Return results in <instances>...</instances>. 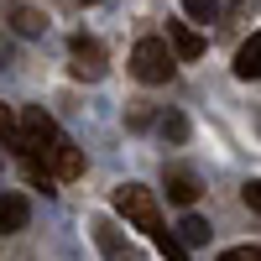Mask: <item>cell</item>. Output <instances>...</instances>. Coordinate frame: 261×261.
Instances as JSON below:
<instances>
[{
	"label": "cell",
	"mask_w": 261,
	"mask_h": 261,
	"mask_svg": "<svg viewBox=\"0 0 261 261\" xmlns=\"http://www.w3.org/2000/svg\"><path fill=\"white\" fill-rule=\"evenodd\" d=\"M16 125H21L16 151H21V157H32V162H47V157H53V146L63 141V136H58V125H53V115L42 110V105L21 110V115H16Z\"/></svg>",
	"instance_id": "1"
},
{
	"label": "cell",
	"mask_w": 261,
	"mask_h": 261,
	"mask_svg": "<svg viewBox=\"0 0 261 261\" xmlns=\"http://www.w3.org/2000/svg\"><path fill=\"white\" fill-rule=\"evenodd\" d=\"M115 209H120L125 220L136 225V230H146L151 241H157V235L167 230V225H162V209H157V199H151V188H136V183H120V188H115Z\"/></svg>",
	"instance_id": "2"
},
{
	"label": "cell",
	"mask_w": 261,
	"mask_h": 261,
	"mask_svg": "<svg viewBox=\"0 0 261 261\" xmlns=\"http://www.w3.org/2000/svg\"><path fill=\"white\" fill-rule=\"evenodd\" d=\"M130 73L141 84H167L172 79V53L162 37H141L136 47H130Z\"/></svg>",
	"instance_id": "3"
},
{
	"label": "cell",
	"mask_w": 261,
	"mask_h": 261,
	"mask_svg": "<svg viewBox=\"0 0 261 261\" xmlns=\"http://www.w3.org/2000/svg\"><path fill=\"white\" fill-rule=\"evenodd\" d=\"M68 58H73V63H68L73 79H89V84L105 79V42H99V37H84V32H79V37L68 42Z\"/></svg>",
	"instance_id": "4"
},
{
	"label": "cell",
	"mask_w": 261,
	"mask_h": 261,
	"mask_svg": "<svg viewBox=\"0 0 261 261\" xmlns=\"http://www.w3.org/2000/svg\"><path fill=\"white\" fill-rule=\"evenodd\" d=\"M89 230H94V241H99V251H105V261H141V251L130 246V241H125V235H120V230H115L110 220H94Z\"/></svg>",
	"instance_id": "5"
},
{
	"label": "cell",
	"mask_w": 261,
	"mask_h": 261,
	"mask_svg": "<svg viewBox=\"0 0 261 261\" xmlns=\"http://www.w3.org/2000/svg\"><path fill=\"white\" fill-rule=\"evenodd\" d=\"M162 188H167V199H172V204H183V209L204 193V188H199V172H193V167H167Z\"/></svg>",
	"instance_id": "6"
},
{
	"label": "cell",
	"mask_w": 261,
	"mask_h": 261,
	"mask_svg": "<svg viewBox=\"0 0 261 261\" xmlns=\"http://www.w3.org/2000/svg\"><path fill=\"white\" fill-rule=\"evenodd\" d=\"M167 42H172V53H178L183 63H199L204 58V37L188 27V21H167Z\"/></svg>",
	"instance_id": "7"
},
{
	"label": "cell",
	"mask_w": 261,
	"mask_h": 261,
	"mask_svg": "<svg viewBox=\"0 0 261 261\" xmlns=\"http://www.w3.org/2000/svg\"><path fill=\"white\" fill-rule=\"evenodd\" d=\"M32 220V204H27V193H0V235H16V230H27Z\"/></svg>",
	"instance_id": "8"
},
{
	"label": "cell",
	"mask_w": 261,
	"mask_h": 261,
	"mask_svg": "<svg viewBox=\"0 0 261 261\" xmlns=\"http://www.w3.org/2000/svg\"><path fill=\"white\" fill-rule=\"evenodd\" d=\"M53 178H84V151L73 141H58L53 146Z\"/></svg>",
	"instance_id": "9"
},
{
	"label": "cell",
	"mask_w": 261,
	"mask_h": 261,
	"mask_svg": "<svg viewBox=\"0 0 261 261\" xmlns=\"http://www.w3.org/2000/svg\"><path fill=\"white\" fill-rule=\"evenodd\" d=\"M261 73V37L251 32L241 47H235V79H256Z\"/></svg>",
	"instance_id": "10"
},
{
	"label": "cell",
	"mask_w": 261,
	"mask_h": 261,
	"mask_svg": "<svg viewBox=\"0 0 261 261\" xmlns=\"http://www.w3.org/2000/svg\"><path fill=\"white\" fill-rule=\"evenodd\" d=\"M172 241H178L183 251H193V246H204V241H209V225L199 220V214H183V225H178V235H172Z\"/></svg>",
	"instance_id": "11"
},
{
	"label": "cell",
	"mask_w": 261,
	"mask_h": 261,
	"mask_svg": "<svg viewBox=\"0 0 261 261\" xmlns=\"http://www.w3.org/2000/svg\"><path fill=\"white\" fill-rule=\"evenodd\" d=\"M11 21H16V32H21V37H37L42 27H47V21H42L32 6H16V16H11Z\"/></svg>",
	"instance_id": "12"
},
{
	"label": "cell",
	"mask_w": 261,
	"mask_h": 261,
	"mask_svg": "<svg viewBox=\"0 0 261 261\" xmlns=\"http://www.w3.org/2000/svg\"><path fill=\"white\" fill-rule=\"evenodd\" d=\"M157 130H162V141H183V136H188V120H183V115H178V110H167V115H162V125H157Z\"/></svg>",
	"instance_id": "13"
},
{
	"label": "cell",
	"mask_w": 261,
	"mask_h": 261,
	"mask_svg": "<svg viewBox=\"0 0 261 261\" xmlns=\"http://www.w3.org/2000/svg\"><path fill=\"white\" fill-rule=\"evenodd\" d=\"M0 141H6L11 151H16V141H21V125H16V110H6V105H0Z\"/></svg>",
	"instance_id": "14"
},
{
	"label": "cell",
	"mask_w": 261,
	"mask_h": 261,
	"mask_svg": "<svg viewBox=\"0 0 261 261\" xmlns=\"http://www.w3.org/2000/svg\"><path fill=\"white\" fill-rule=\"evenodd\" d=\"M183 11L193 21H214V16H220V0H183Z\"/></svg>",
	"instance_id": "15"
},
{
	"label": "cell",
	"mask_w": 261,
	"mask_h": 261,
	"mask_svg": "<svg viewBox=\"0 0 261 261\" xmlns=\"http://www.w3.org/2000/svg\"><path fill=\"white\" fill-rule=\"evenodd\" d=\"M157 251H162L167 261H188V251H183L178 241H172V230H162V235H157Z\"/></svg>",
	"instance_id": "16"
},
{
	"label": "cell",
	"mask_w": 261,
	"mask_h": 261,
	"mask_svg": "<svg viewBox=\"0 0 261 261\" xmlns=\"http://www.w3.org/2000/svg\"><path fill=\"white\" fill-rule=\"evenodd\" d=\"M241 199H246V209H251V214H256V209H261V183H256V178H251V183H246V188H241Z\"/></svg>",
	"instance_id": "17"
},
{
	"label": "cell",
	"mask_w": 261,
	"mask_h": 261,
	"mask_svg": "<svg viewBox=\"0 0 261 261\" xmlns=\"http://www.w3.org/2000/svg\"><path fill=\"white\" fill-rule=\"evenodd\" d=\"M220 261H261V251H256V246H235V251H225Z\"/></svg>",
	"instance_id": "18"
},
{
	"label": "cell",
	"mask_w": 261,
	"mask_h": 261,
	"mask_svg": "<svg viewBox=\"0 0 261 261\" xmlns=\"http://www.w3.org/2000/svg\"><path fill=\"white\" fill-rule=\"evenodd\" d=\"M0 68H6V42H0Z\"/></svg>",
	"instance_id": "19"
},
{
	"label": "cell",
	"mask_w": 261,
	"mask_h": 261,
	"mask_svg": "<svg viewBox=\"0 0 261 261\" xmlns=\"http://www.w3.org/2000/svg\"><path fill=\"white\" fill-rule=\"evenodd\" d=\"M84 6H94V0H84Z\"/></svg>",
	"instance_id": "20"
}]
</instances>
